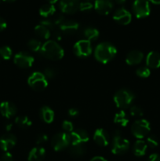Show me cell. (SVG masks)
Masks as SVG:
<instances>
[{"label": "cell", "mask_w": 160, "mask_h": 161, "mask_svg": "<svg viewBox=\"0 0 160 161\" xmlns=\"http://www.w3.org/2000/svg\"><path fill=\"white\" fill-rule=\"evenodd\" d=\"M117 50L110 42H101L97 46L94 51V57L99 62L107 64L115 57Z\"/></svg>", "instance_id": "1"}, {"label": "cell", "mask_w": 160, "mask_h": 161, "mask_svg": "<svg viewBox=\"0 0 160 161\" xmlns=\"http://www.w3.org/2000/svg\"><path fill=\"white\" fill-rule=\"evenodd\" d=\"M40 53L44 58L51 61H59L62 59L64 55V51L62 47L53 40L46 41L42 46Z\"/></svg>", "instance_id": "2"}, {"label": "cell", "mask_w": 160, "mask_h": 161, "mask_svg": "<svg viewBox=\"0 0 160 161\" xmlns=\"http://www.w3.org/2000/svg\"><path fill=\"white\" fill-rule=\"evenodd\" d=\"M135 95L131 91L127 89H121L114 95V102L116 106L119 108H126L131 105Z\"/></svg>", "instance_id": "3"}, {"label": "cell", "mask_w": 160, "mask_h": 161, "mask_svg": "<svg viewBox=\"0 0 160 161\" xmlns=\"http://www.w3.org/2000/svg\"><path fill=\"white\" fill-rule=\"evenodd\" d=\"M130 148V142L122 138L119 130H115L113 135L111 152L115 155H122L128 151Z\"/></svg>", "instance_id": "4"}, {"label": "cell", "mask_w": 160, "mask_h": 161, "mask_svg": "<svg viewBox=\"0 0 160 161\" xmlns=\"http://www.w3.org/2000/svg\"><path fill=\"white\" fill-rule=\"evenodd\" d=\"M151 130L150 123L144 119H138L135 121L131 127V131L133 136L138 139L145 138Z\"/></svg>", "instance_id": "5"}, {"label": "cell", "mask_w": 160, "mask_h": 161, "mask_svg": "<svg viewBox=\"0 0 160 161\" xmlns=\"http://www.w3.org/2000/svg\"><path fill=\"white\" fill-rule=\"evenodd\" d=\"M28 83L33 90L36 91H42L48 86V81L43 73L40 72H35L31 74L28 80Z\"/></svg>", "instance_id": "6"}, {"label": "cell", "mask_w": 160, "mask_h": 161, "mask_svg": "<svg viewBox=\"0 0 160 161\" xmlns=\"http://www.w3.org/2000/svg\"><path fill=\"white\" fill-rule=\"evenodd\" d=\"M70 144V135L66 132L57 133L53 137L51 140V146L55 151L64 150Z\"/></svg>", "instance_id": "7"}, {"label": "cell", "mask_w": 160, "mask_h": 161, "mask_svg": "<svg viewBox=\"0 0 160 161\" xmlns=\"http://www.w3.org/2000/svg\"><path fill=\"white\" fill-rule=\"evenodd\" d=\"M75 54L79 58H86L92 53L91 42L86 39H81L75 44L73 47Z\"/></svg>", "instance_id": "8"}, {"label": "cell", "mask_w": 160, "mask_h": 161, "mask_svg": "<svg viewBox=\"0 0 160 161\" xmlns=\"http://www.w3.org/2000/svg\"><path fill=\"white\" fill-rule=\"evenodd\" d=\"M133 11L137 18L147 17L150 14L148 0H135L133 4Z\"/></svg>", "instance_id": "9"}, {"label": "cell", "mask_w": 160, "mask_h": 161, "mask_svg": "<svg viewBox=\"0 0 160 161\" xmlns=\"http://www.w3.org/2000/svg\"><path fill=\"white\" fill-rule=\"evenodd\" d=\"M34 58L27 52H20L14 56L13 61L16 65L22 69H28L32 66Z\"/></svg>", "instance_id": "10"}, {"label": "cell", "mask_w": 160, "mask_h": 161, "mask_svg": "<svg viewBox=\"0 0 160 161\" xmlns=\"http://www.w3.org/2000/svg\"><path fill=\"white\" fill-rule=\"evenodd\" d=\"M69 135H70L71 144L72 145L84 144V143L87 142L89 139V136L88 133L83 129L74 130Z\"/></svg>", "instance_id": "11"}, {"label": "cell", "mask_w": 160, "mask_h": 161, "mask_svg": "<svg viewBox=\"0 0 160 161\" xmlns=\"http://www.w3.org/2000/svg\"><path fill=\"white\" fill-rule=\"evenodd\" d=\"M79 0H60V9L65 14H74L79 9Z\"/></svg>", "instance_id": "12"}, {"label": "cell", "mask_w": 160, "mask_h": 161, "mask_svg": "<svg viewBox=\"0 0 160 161\" xmlns=\"http://www.w3.org/2000/svg\"><path fill=\"white\" fill-rule=\"evenodd\" d=\"M58 28H59L60 31L61 33L68 35V36H72V35H75V33L78 31L79 24L78 22L75 21V20H64V21Z\"/></svg>", "instance_id": "13"}, {"label": "cell", "mask_w": 160, "mask_h": 161, "mask_svg": "<svg viewBox=\"0 0 160 161\" xmlns=\"http://www.w3.org/2000/svg\"><path fill=\"white\" fill-rule=\"evenodd\" d=\"M113 19L122 25H126L130 23L132 19L131 14L125 8H119L113 14Z\"/></svg>", "instance_id": "14"}, {"label": "cell", "mask_w": 160, "mask_h": 161, "mask_svg": "<svg viewBox=\"0 0 160 161\" xmlns=\"http://www.w3.org/2000/svg\"><path fill=\"white\" fill-rule=\"evenodd\" d=\"M17 143V138L13 134H5L0 138V148L5 152L14 147Z\"/></svg>", "instance_id": "15"}, {"label": "cell", "mask_w": 160, "mask_h": 161, "mask_svg": "<svg viewBox=\"0 0 160 161\" xmlns=\"http://www.w3.org/2000/svg\"><path fill=\"white\" fill-rule=\"evenodd\" d=\"M113 7L112 0H96L94 8L98 14L107 15L111 12Z\"/></svg>", "instance_id": "16"}, {"label": "cell", "mask_w": 160, "mask_h": 161, "mask_svg": "<svg viewBox=\"0 0 160 161\" xmlns=\"http://www.w3.org/2000/svg\"><path fill=\"white\" fill-rule=\"evenodd\" d=\"M93 140L98 146L104 147L109 144L110 136L106 130L102 128H99L94 132Z\"/></svg>", "instance_id": "17"}, {"label": "cell", "mask_w": 160, "mask_h": 161, "mask_svg": "<svg viewBox=\"0 0 160 161\" xmlns=\"http://www.w3.org/2000/svg\"><path fill=\"white\" fill-rule=\"evenodd\" d=\"M144 58V53L140 50H132L127 53L125 57V62L129 65H136L140 64Z\"/></svg>", "instance_id": "18"}, {"label": "cell", "mask_w": 160, "mask_h": 161, "mask_svg": "<svg viewBox=\"0 0 160 161\" xmlns=\"http://www.w3.org/2000/svg\"><path fill=\"white\" fill-rule=\"evenodd\" d=\"M0 113L4 117L9 119L17 113V108L11 102H3L0 104Z\"/></svg>", "instance_id": "19"}, {"label": "cell", "mask_w": 160, "mask_h": 161, "mask_svg": "<svg viewBox=\"0 0 160 161\" xmlns=\"http://www.w3.org/2000/svg\"><path fill=\"white\" fill-rule=\"evenodd\" d=\"M146 64L149 69H158L160 67V53L156 51H152L147 55Z\"/></svg>", "instance_id": "20"}, {"label": "cell", "mask_w": 160, "mask_h": 161, "mask_svg": "<svg viewBox=\"0 0 160 161\" xmlns=\"http://www.w3.org/2000/svg\"><path fill=\"white\" fill-rule=\"evenodd\" d=\"M45 157V150L42 147H35L28 154V161H42Z\"/></svg>", "instance_id": "21"}, {"label": "cell", "mask_w": 160, "mask_h": 161, "mask_svg": "<svg viewBox=\"0 0 160 161\" xmlns=\"http://www.w3.org/2000/svg\"><path fill=\"white\" fill-rule=\"evenodd\" d=\"M39 115L41 119L46 124H51L54 119V112L48 106H43L41 108Z\"/></svg>", "instance_id": "22"}, {"label": "cell", "mask_w": 160, "mask_h": 161, "mask_svg": "<svg viewBox=\"0 0 160 161\" xmlns=\"http://www.w3.org/2000/svg\"><path fill=\"white\" fill-rule=\"evenodd\" d=\"M147 145L143 140L139 139L134 143V146L133 148V152L134 153L135 156L136 157H142L144 154L146 153V151H147Z\"/></svg>", "instance_id": "23"}, {"label": "cell", "mask_w": 160, "mask_h": 161, "mask_svg": "<svg viewBox=\"0 0 160 161\" xmlns=\"http://www.w3.org/2000/svg\"><path fill=\"white\" fill-rule=\"evenodd\" d=\"M86 149L83 144L78 145H72V146L69 149V153L72 157L78 158L81 157L86 153Z\"/></svg>", "instance_id": "24"}, {"label": "cell", "mask_w": 160, "mask_h": 161, "mask_svg": "<svg viewBox=\"0 0 160 161\" xmlns=\"http://www.w3.org/2000/svg\"><path fill=\"white\" fill-rule=\"evenodd\" d=\"M83 35L86 38V40L91 42V41L96 40L99 37L100 33L97 28L93 27H87L83 31Z\"/></svg>", "instance_id": "25"}, {"label": "cell", "mask_w": 160, "mask_h": 161, "mask_svg": "<svg viewBox=\"0 0 160 161\" xmlns=\"http://www.w3.org/2000/svg\"><path fill=\"white\" fill-rule=\"evenodd\" d=\"M55 11H56V8L53 6V4L46 3V4L42 5L40 7V9H39V14L42 17H45V18H48L50 16L54 14Z\"/></svg>", "instance_id": "26"}, {"label": "cell", "mask_w": 160, "mask_h": 161, "mask_svg": "<svg viewBox=\"0 0 160 161\" xmlns=\"http://www.w3.org/2000/svg\"><path fill=\"white\" fill-rule=\"evenodd\" d=\"M35 33L36 34V36H38L39 38L42 39H48L50 37V35H51L50 30L48 29L44 25H41V24L35 26Z\"/></svg>", "instance_id": "27"}, {"label": "cell", "mask_w": 160, "mask_h": 161, "mask_svg": "<svg viewBox=\"0 0 160 161\" xmlns=\"http://www.w3.org/2000/svg\"><path fill=\"white\" fill-rule=\"evenodd\" d=\"M114 122L116 124L122 126V127H126L129 124V119L127 115L124 111H120L119 113H116L114 118Z\"/></svg>", "instance_id": "28"}, {"label": "cell", "mask_w": 160, "mask_h": 161, "mask_svg": "<svg viewBox=\"0 0 160 161\" xmlns=\"http://www.w3.org/2000/svg\"><path fill=\"white\" fill-rule=\"evenodd\" d=\"M15 123L19 127L23 129L28 128L29 127H31V124H32L31 121L29 119V118L24 116H17L15 119Z\"/></svg>", "instance_id": "29"}, {"label": "cell", "mask_w": 160, "mask_h": 161, "mask_svg": "<svg viewBox=\"0 0 160 161\" xmlns=\"http://www.w3.org/2000/svg\"><path fill=\"white\" fill-rule=\"evenodd\" d=\"M42 43L39 40L36 39H31L28 41V47L31 50L34 52H39L41 50L42 48Z\"/></svg>", "instance_id": "30"}, {"label": "cell", "mask_w": 160, "mask_h": 161, "mask_svg": "<svg viewBox=\"0 0 160 161\" xmlns=\"http://www.w3.org/2000/svg\"><path fill=\"white\" fill-rule=\"evenodd\" d=\"M0 56L4 60L10 59L12 56V50L8 46H3L0 47Z\"/></svg>", "instance_id": "31"}, {"label": "cell", "mask_w": 160, "mask_h": 161, "mask_svg": "<svg viewBox=\"0 0 160 161\" xmlns=\"http://www.w3.org/2000/svg\"><path fill=\"white\" fill-rule=\"evenodd\" d=\"M136 74L141 78H147L150 75L151 71L147 67H141L136 71Z\"/></svg>", "instance_id": "32"}, {"label": "cell", "mask_w": 160, "mask_h": 161, "mask_svg": "<svg viewBox=\"0 0 160 161\" xmlns=\"http://www.w3.org/2000/svg\"><path fill=\"white\" fill-rule=\"evenodd\" d=\"M130 113L132 116L133 117H141L144 115V112H143L142 108H140L139 106H132L130 109Z\"/></svg>", "instance_id": "33"}, {"label": "cell", "mask_w": 160, "mask_h": 161, "mask_svg": "<svg viewBox=\"0 0 160 161\" xmlns=\"http://www.w3.org/2000/svg\"><path fill=\"white\" fill-rule=\"evenodd\" d=\"M41 25H44L45 27H46L48 29L50 30V31H54L55 29H56L57 27H56V25H55V23L53 22V20H50V19L49 18H45L43 19V20L41 21Z\"/></svg>", "instance_id": "34"}, {"label": "cell", "mask_w": 160, "mask_h": 161, "mask_svg": "<svg viewBox=\"0 0 160 161\" xmlns=\"http://www.w3.org/2000/svg\"><path fill=\"white\" fill-rule=\"evenodd\" d=\"M147 145L152 149L156 148L158 146V140L155 135H150L147 138Z\"/></svg>", "instance_id": "35"}, {"label": "cell", "mask_w": 160, "mask_h": 161, "mask_svg": "<svg viewBox=\"0 0 160 161\" xmlns=\"http://www.w3.org/2000/svg\"><path fill=\"white\" fill-rule=\"evenodd\" d=\"M43 74L46 79H53L56 76V74H57V72L53 68H46L44 70Z\"/></svg>", "instance_id": "36"}, {"label": "cell", "mask_w": 160, "mask_h": 161, "mask_svg": "<svg viewBox=\"0 0 160 161\" xmlns=\"http://www.w3.org/2000/svg\"><path fill=\"white\" fill-rule=\"evenodd\" d=\"M62 128L64 130V132L67 134L72 133L74 130V126L71 121L64 120L62 124Z\"/></svg>", "instance_id": "37"}, {"label": "cell", "mask_w": 160, "mask_h": 161, "mask_svg": "<svg viewBox=\"0 0 160 161\" xmlns=\"http://www.w3.org/2000/svg\"><path fill=\"white\" fill-rule=\"evenodd\" d=\"M93 8V4L90 2L84 1L80 3L79 9L81 11H89Z\"/></svg>", "instance_id": "38"}, {"label": "cell", "mask_w": 160, "mask_h": 161, "mask_svg": "<svg viewBox=\"0 0 160 161\" xmlns=\"http://www.w3.org/2000/svg\"><path fill=\"white\" fill-rule=\"evenodd\" d=\"M47 140H48L47 135H45V134H41V135H39V136H38L37 139H36V144H37L38 146H41V145L46 142Z\"/></svg>", "instance_id": "39"}, {"label": "cell", "mask_w": 160, "mask_h": 161, "mask_svg": "<svg viewBox=\"0 0 160 161\" xmlns=\"http://www.w3.org/2000/svg\"><path fill=\"white\" fill-rule=\"evenodd\" d=\"M2 161H13V157L10 153L6 152L2 156Z\"/></svg>", "instance_id": "40"}, {"label": "cell", "mask_w": 160, "mask_h": 161, "mask_svg": "<svg viewBox=\"0 0 160 161\" xmlns=\"http://www.w3.org/2000/svg\"><path fill=\"white\" fill-rule=\"evenodd\" d=\"M68 114L72 117H75V116H77L79 114V112H78V110L77 108H72L68 110Z\"/></svg>", "instance_id": "41"}, {"label": "cell", "mask_w": 160, "mask_h": 161, "mask_svg": "<svg viewBox=\"0 0 160 161\" xmlns=\"http://www.w3.org/2000/svg\"><path fill=\"white\" fill-rule=\"evenodd\" d=\"M147 161H160V155L157 153H153L149 156Z\"/></svg>", "instance_id": "42"}, {"label": "cell", "mask_w": 160, "mask_h": 161, "mask_svg": "<svg viewBox=\"0 0 160 161\" xmlns=\"http://www.w3.org/2000/svg\"><path fill=\"white\" fill-rule=\"evenodd\" d=\"M6 22L3 17H0V31H3L6 28Z\"/></svg>", "instance_id": "43"}, {"label": "cell", "mask_w": 160, "mask_h": 161, "mask_svg": "<svg viewBox=\"0 0 160 161\" xmlns=\"http://www.w3.org/2000/svg\"><path fill=\"white\" fill-rule=\"evenodd\" d=\"M90 161H108L106 159H104L102 157H95L91 159Z\"/></svg>", "instance_id": "44"}, {"label": "cell", "mask_w": 160, "mask_h": 161, "mask_svg": "<svg viewBox=\"0 0 160 161\" xmlns=\"http://www.w3.org/2000/svg\"><path fill=\"white\" fill-rule=\"evenodd\" d=\"M12 127H13L12 124H6V126H5V128H6V130H7V131H9V130L12 129Z\"/></svg>", "instance_id": "45"}, {"label": "cell", "mask_w": 160, "mask_h": 161, "mask_svg": "<svg viewBox=\"0 0 160 161\" xmlns=\"http://www.w3.org/2000/svg\"><path fill=\"white\" fill-rule=\"evenodd\" d=\"M150 2H152L154 4H160V0H149Z\"/></svg>", "instance_id": "46"}, {"label": "cell", "mask_w": 160, "mask_h": 161, "mask_svg": "<svg viewBox=\"0 0 160 161\" xmlns=\"http://www.w3.org/2000/svg\"><path fill=\"white\" fill-rule=\"evenodd\" d=\"M115 1L117 3H119V4H122V3H125V0H115Z\"/></svg>", "instance_id": "47"}, {"label": "cell", "mask_w": 160, "mask_h": 161, "mask_svg": "<svg viewBox=\"0 0 160 161\" xmlns=\"http://www.w3.org/2000/svg\"><path fill=\"white\" fill-rule=\"evenodd\" d=\"M47 1H48L50 3H51V4H53V3H56L58 0H47Z\"/></svg>", "instance_id": "48"}, {"label": "cell", "mask_w": 160, "mask_h": 161, "mask_svg": "<svg viewBox=\"0 0 160 161\" xmlns=\"http://www.w3.org/2000/svg\"><path fill=\"white\" fill-rule=\"evenodd\" d=\"M3 1H6V2H13L15 0H3Z\"/></svg>", "instance_id": "49"}, {"label": "cell", "mask_w": 160, "mask_h": 161, "mask_svg": "<svg viewBox=\"0 0 160 161\" xmlns=\"http://www.w3.org/2000/svg\"><path fill=\"white\" fill-rule=\"evenodd\" d=\"M0 2H1V0H0Z\"/></svg>", "instance_id": "50"}]
</instances>
